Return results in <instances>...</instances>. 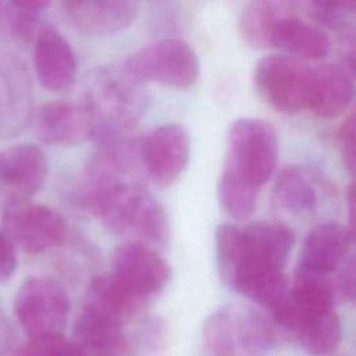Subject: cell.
I'll return each instance as SVG.
<instances>
[{
	"instance_id": "obj_5",
	"label": "cell",
	"mask_w": 356,
	"mask_h": 356,
	"mask_svg": "<svg viewBox=\"0 0 356 356\" xmlns=\"http://www.w3.org/2000/svg\"><path fill=\"white\" fill-rule=\"evenodd\" d=\"M14 314L29 339L63 335L70 298L56 280L29 277L15 293Z\"/></svg>"
},
{
	"instance_id": "obj_4",
	"label": "cell",
	"mask_w": 356,
	"mask_h": 356,
	"mask_svg": "<svg viewBox=\"0 0 356 356\" xmlns=\"http://www.w3.org/2000/svg\"><path fill=\"white\" fill-rule=\"evenodd\" d=\"M277 159V134L270 122L259 118H239L231 124L222 164L261 188L271 178Z\"/></svg>"
},
{
	"instance_id": "obj_28",
	"label": "cell",
	"mask_w": 356,
	"mask_h": 356,
	"mask_svg": "<svg viewBox=\"0 0 356 356\" xmlns=\"http://www.w3.org/2000/svg\"><path fill=\"white\" fill-rule=\"evenodd\" d=\"M338 150L346 170L353 174L355 171V113L350 111L341 122L337 132Z\"/></svg>"
},
{
	"instance_id": "obj_14",
	"label": "cell",
	"mask_w": 356,
	"mask_h": 356,
	"mask_svg": "<svg viewBox=\"0 0 356 356\" xmlns=\"http://www.w3.org/2000/svg\"><path fill=\"white\" fill-rule=\"evenodd\" d=\"M32 117V89L25 65L0 56V138L18 135Z\"/></svg>"
},
{
	"instance_id": "obj_23",
	"label": "cell",
	"mask_w": 356,
	"mask_h": 356,
	"mask_svg": "<svg viewBox=\"0 0 356 356\" xmlns=\"http://www.w3.org/2000/svg\"><path fill=\"white\" fill-rule=\"evenodd\" d=\"M291 3L249 1L239 14V33L249 46L254 49L271 47V33L275 21L282 15Z\"/></svg>"
},
{
	"instance_id": "obj_9",
	"label": "cell",
	"mask_w": 356,
	"mask_h": 356,
	"mask_svg": "<svg viewBox=\"0 0 356 356\" xmlns=\"http://www.w3.org/2000/svg\"><path fill=\"white\" fill-rule=\"evenodd\" d=\"M293 243V231L280 222L257 221L241 227L239 263L225 284L246 271L284 270Z\"/></svg>"
},
{
	"instance_id": "obj_18",
	"label": "cell",
	"mask_w": 356,
	"mask_h": 356,
	"mask_svg": "<svg viewBox=\"0 0 356 356\" xmlns=\"http://www.w3.org/2000/svg\"><path fill=\"white\" fill-rule=\"evenodd\" d=\"M145 303V298L131 292L113 274H104L90 281L83 312L122 327L143 310Z\"/></svg>"
},
{
	"instance_id": "obj_30",
	"label": "cell",
	"mask_w": 356,
	"mask_h": 356,
	"mask_svg": "<svg viewBox=\"0 0 356 356\" xmlns=\"http://www.w3.org/2000/svg\"><path fill=\"white\" fill-rule=\"evenodd\" d=\"M15 342V331L0 300V356H4Z\"/></svg>"
},
{
	"instance_id": "obj_29",
	"label": "cell",
	"mask_w": 356,
	"mask_h": 356,
	"mask_svg": "<svg viewBox=\"0 0 356 356\" xmlns=\"http://www.w3.org/2000/svg\"><path fill=\"white\" fill-rule=\"evenodd\" d=\"M17 253L15 246L7 238L3 229H0V282H7L17 270Z\"/></svg>"
},
{
	"instance_id": "obj_15",
	"label": "cell",
	"mask_w": 356,
	"mask_h": 356,
	"mask_svg": "<svg viewBox=\"0 0 356 356\" xmlns=\"http://www.w3.org/2000/svg\"><path fill=\"white\" fill-rule=\"evenodd\" d=\"M353 231L337 222L312 228L303 239L298 267L317 274H335L352 256Z\"/></svg>"
},
{
	"instance_id": "obj_19",
	"label": "cell",
	"mask_w": 356,
	"mask_h": 356,
	"mask_svg": "<svg viewBox=\"0 0 356 356\" xmlns=\"http://www.w3.org/2000/svg\"><path fill=\"white\" fill-rule=\"evenodd\" d=\"M63 8L76 29L96 36L125 29L138 14L136 3L122 0L64 1Z\"/></svg>"
},
{
	"instance_id": "obj_2",
	"label": "cell",
	"mask_w": 356,
	"mask_h": 356,
	"mask_svg": "<svg viewBox=\"0 0 356 356\" xmlns=\"http://www.w3.org/2000/svg\"><path fill=\"white\" fill-rule=\"evenodd\" d=\"M89 213L97 216L111 232L135 238L132 242L150 248L164 245L170 234L164 207L140 182L122 184L103 193Z\"/></svg>"
},
{
	"instance_id": "obj_20",
	"label": "cell",
	"mask_w": 356,
	"mask_h": 356,
	"mask_svg": "<svg viewBox=\"0 0 356 356\" xmlns=\"http://www.w3.org/2000/svg\"><path fill=\"white\" fill-rule=\"evenodd\" d=\"M292 3L289 4V8ZM289 8L275 21L271 47L302 58H323L330 51L328 36L316 25L302 19Z\"/></svg>"
},
{
	"instance_id": "obj_27",
	"label": "cell",
	"mask_w": 356,
	"mask_h": 356,
	"mask_svg": "<svg viewBox=\"0 0 356 356\" xmlns=\"http://www.w3.org/2000/svg\"><path fill=\"white\" fill-rule=\"evenodd\" d=\"M13 356H83L63 335L32 338L19 346Z\"/></svg>"
},
{
	"instance_id": "obj_8",
	"label": "cell",
	"mask_w": 356,
	"mask_h": 356,
	"mask_svg": "<svg viewBox=\"0 0 356 356\" xmlns=\"http://www.w3.org/2000/svg\"><path fill=\"white\" fill-rule=\"evenodd\" d=\"M3 231L21 250L38 254L60 246L68 234L63 214L29 200H10L3 211Z\"/></svg>"
},
{
	"instance_id": "obj_17",
	"label": "cell",
	"mask_w": 356,
	"mask_h": 356,
	"mask_svg": "<svg viewBox=\"0 0 356 356\" xmlns=\"http://www.w3.org/2000/svg\"><path fill=\"white\" fill-rule=\"evenodd\" d=\"M353 78L349 67L321 64L310 68L306 107L321 118H334L346 111L353 99Z\"/></svg>"
},
{
	"instance_id": "obj_16",
	"label": "cell",
	"mask_w": 356,
	"mask_h": 356,
	"mask_svg": "<svg viewBox=\"0 0 356 356\" xmlns=\"http://www.w3.org/2000/svg\"><path fill=\"white\" fill-rule=\"evenodd\" d=\"M33 65L42 86L61 92L76 78V58L65 38L51 25H42L33 40Z\"/></svg>"
},
{
	"instance_id": "obj_7",
	"label": "cell",
	"mask_w": 356,
	"mask_h": 356,
	"mask_svg": "<svg viewBox=\"0 0 356 356\" xmlns=\"http://www.w3.org/2000/svg\"><path fill=\"white\" fill-rule=\"evenodd\" d=\"M310 67L285 54H268L253 70L257 95L274 110L295 114L306 108Z\"/></svg>"
},
{
	"instance_id": "obj_3",
	"label": "cell",
	"mask_w": 356,
	"mask_h": 356,
	"mask_svg": "<svg viewBox=\"0 0 356 356\" xmlns=\"http://www.w3.org/2000/svg\"><path fill=\"white\" fill-rule=\"evenodd\" d=\"M122 71L135 82H154L177 89L191 88L200 74L195 49L185 40L167 38L131 54Z\"/></svg>"
},
{
	"instance_id": "obj_26",
	"label": "cell",
	"mask_w": 356,
	"mask_h": 356,
	"mask_svg": "<svg viewBox=\"0 0 356 356\" xmlns=\"http://www.w3.org/2000/svg\"><path fill=\"white\" fill-rule=\"evenodd\" d=\"M50 6L49 1H11L7 4L11 36L26 44L35 40L40 29V14Z\"/></svg>"
},
{
	"instance_id": "obj_24",
	"label": "cell",
	"mask_w": 356,
	"mask_h": 356,
	"mask_svg": "<svg viewBox=\"0 0 356 356\" xmlns=\"http://www.w3.org/2000/svg\"><path fill=\"white\" fill-rule=\"evenodd\" d=\"M259 192V186L222 164L217 181V197L225 214L236 221L248 220L257 206Z\"/></svg>"
},
{
	"instance_id": "obj_31",
	"label": "cell",
	"mask_w": 356,
	"mask_h": 356,
	"mask_svg": "<svg viewBox=\"0 0 356 356\" xmlns=\"http://www.w3.org/2000/svg\"><path fill=\"white\" fill-rule=\"evenodd\" d=\"M0 15H1V6H0Z\"/></svg>"
},
{
	"instance_id": "obj_13",
	"label": "cell",
	"mask_w": 356,
	"mask_h": 356,
	"mask_svg": "<svg viewBox=\"0 0 356 356\" xmlns=\"http://www.w3.org/2000/svg\"><path fill=\"white\" fill-rule=\"evenodd\" d=\"M39 140L49 145L74 146L92 138V124L83 104L54 100L32 111L31 121Z\"/></svg>"
},
{
	"instance_id": "obj_21",
	"label": "cell",
	"mask_w": 356,
	"mask_h": 356,
	"mask_svg": "<svg viewBox=\"0 0 356 356\" xmlns=\"http://www.w3.org/2000/svg\"><path fill=\"white\" fill-rule=\"evenodd\" d=\"M83 356H128L122 327L83 312L76 317L72 341Z\"/></svg>"
},
{
	"instance_id": "obj_6",
	"label": "cell",
	"mask_w": 356,
	"mask_h": 356,
	"mask_svg": "<svg viewBox=\"0 0 356 356\" xmlns=\"http://www.w3.org/2000/svg\"><path fill=\"white\" fill-rule=\"evenodd\" d=\"M271 312L277 324L293 331L303 349L313 356H325L341 342L342 325L334 307L307 303L288 291Z\"/></svg>"
},
{
	"instance_id": "obj_11",
	"label": "cell",
	"mask_w": 356,
	"mask_h": 356,
	"mask_svg": "<svg viewBox=\"0 0 356 356\" xmlns=\"http://www.w3.org/2000/svg\"><path fill=\"white\" fill-rule=\"evenodd\" d=\"M111 274L131 292L147 299L167 285L171 268L153 248L127 242L114 250Z\"/></svg>"
},
{
	"instance_id": "obj_1",
	"label": "cell",
	"mask_w": 356,
	"mask_h": 356,
	"mask_svg": "<svg viewBox=\"0 0 356 356\" xmlns=\"http://www.w3.org/2000/svg\"><path fill=\"white\" fill-rule=\"evenodd\" d=\"M139 85L124 71H100L92 79L83 107L92 124L90 139L99 146L132 139L146 103Z\"/></svg>"
},
{
	"instance_id": "obj_22",
	"label": "cell",
	"mask_w": 356,
	"mask_h": 356,
	"mask_svg": "<svg viewBox=\"0 0 356 356\" xmlns=\"http://www.w3.org/2000/svg\"><path fill=\"white\" fill-rule=\"evenodd\" d=\"M273 203L291 214H303L314 210L317 192L312 174L302 165L284 168L273 186Z\"/></svg>"
},
{
	"instance_id": "obj_25",
	"label": "cell",
	"mask_w": 356,
	"mask_h": 356,
	"mask_svg": "<svg viewBox=\"0 0 356 356\" xmlns=\"http://www.w3.org/2000/svg\"><path fill=\"white\" fill-rule=\"evenodd\" d=\"M228 286L270 310H273L289 291L284 270L246 271L234 278Z\"/></svg>"
},
{
	"instance_id": "obj_12",
	"label": "cell",
	"mask_w": 356,
	"mask_h": 356,
	"mask_svg": "<svg viewBox=\"0 0 356 356\" xmlns=\"http://www.w3.org/2000/svg\"><path fill=\"white\" fill-rule=\"evenodd\" d=\"M49 163L43 150L32 143H18L0 150V191L10 200H28L47 178Z\"/></svg>"
},
{
	"instance_id": "obj_10",
	"label": "cell",
	"mask_w": 356,
	"mask_h": 356,
	"mask_svg": "<svg viewBox=\"0 0 356 356\" xmlns=\"http://www.w3.org/2000/svg\"><path fill=\"white\" fill-rule=\"evenodd\" d=\"M189 154V135L179 124H163L139 142L142 168L160 186H168L181 177Z\"/></svg>"
}]
</instances>
